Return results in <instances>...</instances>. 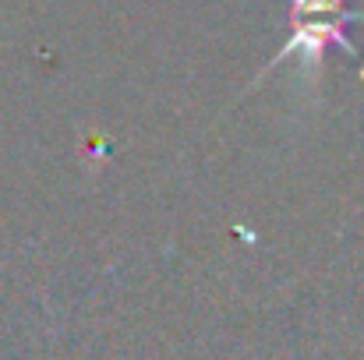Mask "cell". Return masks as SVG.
<instances>
[{"instance_id":"6da1fadb","label":"cell","mask_w":364,"mask_h":360,"mask_svg":"<svg viewBox=\"0 0 364 360\" xmlns=\"http://www.w3.org/2000/svg\"><path fill=\"white\" fill-rule=\"evenodd\" d=\"M358 21H364V11H358L350 0H287V28L290 32H287L279 53L255 75L247 92L258 89V82H265L290 57H297L308 71H322L329 46L343 50L347 57H354L361 64V50L350 39V25H358Z\"/></svg>"}]
</instances>
